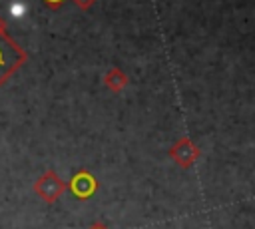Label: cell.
Masks as SVG:
<instances>
[{
    "label": "cell",
    "instance_id": "obj_1",
    "mask_svg": "<svg viewBox=\"0 0 255 229\" xmlns=\"http://www.w3.org/2000/svg\"><path fill=\"white\" fill-rule=\"evenodd\" d=\"M28 60V54L24 52V48L20 44H16L8 32H6V24L0 18V88L4 86V82L18 70L22 68V64Z\"/></svg>",
    "mask_w": 255,
    "mask_h": 229
},
{
    "label": "cell",
    "instance_id": "obj_2",
    "mask_svg": "<svg viewBox=\"0 0 255 229\" xmlns=\"http://www.w3.org/2000/svg\"><path fill=\"white\" fill-rule=\"evenodd\" d=\"M64 191H66V183H64V179H60V175H58L54 169L44 171V173L36 179V183H34V193H36L42 201H46V203L58 201Z\"/></svg>",
    "mask_w": 255,
    "mask_h": 229
},
{
    "label": "cell",
    "instance_id": "obj_3",
    "mask_svg": "<svg viewBox=\"0 0 255 229\" xmlns=\"http://www.w3.org/2000/svg\"><path fill=\"white\" fill-rule=\"evenodd\" d=\"M167 155H169V159H171L175 165H179L181 169H189V167L197 161V157L201 155V149L197 147V143H195L189 135H181V137L169 147Z\"/></svg>",
    "mask_w": 255,
    "mask_h": 229
},
{
    "label": "cell",
    "instance_id": "obj_4",
    "mask_svg": "<svg viewBox=\"0 0 255 229\" xmlns=\"http://www.w3.org/2000/svg\"><path fill=\"white\" fill-rule=\"evenodd\" d=\"M66 187L72 191V195L76 199L84 201V199H90L98 191L100 183H98V179L88 169H80V171H76L72 175V179H70V183H66Z\"/></svg>",
    "mask_w": 255,
    "mask_h": 229
},
{
    "label": "cell",
    "instance_id": "obj_5",
    "mask_svg": "<svg viewBox=\"0 0 255 229\" xmlns=\"http://www.w3.org/2000/svg\"><path fill=\"white\" fill-rule=\"evenodd\" d=\"M128 74L122 70V68H110L106 74H104V86L112 92V94H120L128 88Z\"/></svg>",
    "mask_w": 255,
    "mask_h": 229
},
{
    "label": "cell",
    "instance_id": "obj_6",
    "mask_svg": "<svg viewBox=\"0 0 255 229\" xmlns=\"http://www.w3.org/2000/svg\"><path fill=\"white\" fill-rule=\"evenodd\" d=\"M74 4H76L80 10H90V8L96 4V0H74Z\"/></svg>",
    "mask_w": 255,
    "mask_h": 229
},
{
    "label": "cell",
    "instance_id": "obj_7",
    "mask_svg": "<svg viewBox=\"0 0 255 229\" xmlns=\"http://www.w3.org/2000/svg\"><path fill=\"white\" fill-rule=\"evenodd\" d=\"M44 2H46V6H48V8L56 10V8H60V6H62V2H64V0H44Z\"/></svg>",
    "mask_w": 255,
    "mask_h": 229
},
{
    "label": "cell",
    "instance_id": "obj_8",
    "mask_svg": "<svg viewBox=\"0 0 255 229\" xmlns=\"http://www.w3.org/2000/svg\"><path fill=\"white\" fill-rule=\"evenodd\" d=\"M88 229H108V227H106L104 223H94V225H92V227H88Z\"/></svg>",
    "mask_w": 255,
    "mask_h": 229
}]
</instances>
